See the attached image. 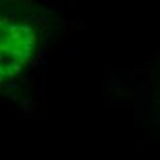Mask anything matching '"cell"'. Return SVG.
I'll use <instances>...</instances> for the list:
<instances>
[{"mask_svg": "<svg viewBox=\"0 0 160 160\" xmlns=\"http://www.w3.org/2000/svg\"><path fill=\"white\" fill-rule=\"evenodd\" d=\"M33 42L35 37L28 26L0 20V81L13 78L20 66L30 61Z\"/></svg>", "mask_w": 160, "mask_h": 160, "instance_id": "6da1fadb", "label": "cell"}]
</instances>
